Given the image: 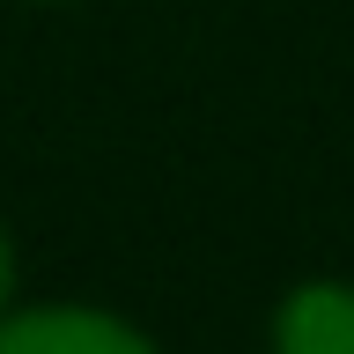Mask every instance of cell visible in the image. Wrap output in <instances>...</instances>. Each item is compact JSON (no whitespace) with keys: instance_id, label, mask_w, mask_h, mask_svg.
<instances>
[{"instance_id":"cell-1","label":"cell","mask_w":354,"mask_h":354,"mask_svg":"<svg viewBox=\"0 0 354 354\" xmlns=\"http://www.w3.org/2000/svg\"><path fill=\"white\" fill-rule=\"evenodd\" d=\"M0 354H162L140 325L96 303H30L0 310Z\"/></svg>"},{"instance_id":"cell-2","label":"cell","mask_w":354,"mask_h":354,"mask_svg":"<svg viewBox=\"0 0 354 354\" xmlns=\"http://www.w3.org/2000/svg\"><path fill=\"white\" fill-rule=\"evenodd\" d=\"M273 354H354V281H303L273 310Z\"/></svg>"},{"instance_id":"cell-3","label":"cell","mask_w":354,"mask_h":354,"mask_svg":"<svg viewBox=\"0 0 354 354\" xmlns=\"http://www.w3.org/2000/svg\"><path fill=\"white\" fill-rule=\"evenodd\" d=\"M15 303V243H8V229H0V310Z\"/></svg>"}]
</instances>
